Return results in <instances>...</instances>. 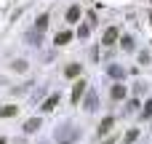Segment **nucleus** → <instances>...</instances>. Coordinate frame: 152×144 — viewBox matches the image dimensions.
Returning <instances> with one entry per match:
<instances>
[{"label":"nucleus","mask_w":152,"mask_h":144,"mask_svg":"<svg viewBox=\"0 0 152 144\" xmlns=\"http://www.w3.org/2000/svg\"><path fill=\"white\" fill-rule=\"evenodd\" d=\"M75 139H77V128H72L69 123L61 126V128H56V142L59 144H72Z\"/></svg>","instance_id":"f257e3e1"},{"label":"nucleus","mask_w":152,"mask_h":144,"mask_svg":"<svg viewBox=\"0 0 152 144\" xmlns=\"http://www.w3.org/2000/svg\"><path fill=\"white\" fill-rule=\"evenodd\" d=\"M83 94H86V83L77 80L75 88H72V104H80V96H83Z\"/></svg>","instance_id":"f03ea898"},{"label":"nucleus","mask_w":152,"mask_h":144,"mask_svg":"<svg viewBox=\"0 0 152 144\" xmlns=\"http://www.w3.org/2000/svg\"><path fill=\"white\" fill-rule=\"evenodd\" d=\"M112 126H115V118H112V115H107V118L99 123V131H96V134H99V136H104V134H110V128H112Z\"/></svg>","instance_id":"7ed1b4c3"},{"label":"nucleus","mask_w":152,"mask_h":144,"mask_svg":"<svg viewBox=\"0 0 152 144\" xmlns=\"http://www.w3.org/2000/svg\"><path fill=\"white\" fill-rule=\"evenodd\" d=\"M40 131V118H29L24 123V134H37Z\"/></svg>","instance_id":"20e7f679"},{"label":"nucleus","mask_w":152,"mask_h":144,"mask_svg":"<svg viewBox=\"0 0 152 144\" xmlns=\"http://www.w3.org/2000/svg\"><path fill=\"white\" fill-rule=\"evenodd\" d=\"M102 40H104V45H112V43L118 40V27H110V29L104 32V37H102Z\"/></svg>","instance_id":"39448f33"},{"label":"nucleus","mask_w":152,"mask_h":144,"mask_svg":"<svg viewBox=\"0 0 152 144\" xmlns=\"http://www.w3.org/2000/svg\"><path fill=\"white\" fill-rule=\"evenodd\" d=\"M96 104H99L96 91H88V96H86V110H88V112H94V110H96Z\"/></svg>","instance_id":"423d86ee"},{"label":"nucleus","mask_w":152,"mask_h":144,"mask_svg":"<svg viewBox=\"0 0 152 144\" xmlns=\"http://www.w3.org/2000/svg\"><path fill=\"white\" fill-rule=\"evenodd\" d=\"M56 104H59V94H51V96H48V99L43 102V112H51V110H53Z\"/></svg>","instance_id":"0eeeda50"},{"label":"nucleus","mask_w":152,"mask_h":144,"mask_svg":"<svg viewBox=\"0 0 152 144\" xmlns=\"http://www.w3.org/2000/svg\"><path fill=\"white\" fill-rule=\"evenodd\" d=\"M72 40V32H56V45H67Z\"/></svg>","instance_id":"6e6552de"},{"label":"nucleus","mask_w":152,"mask_h":144,"mask_svg":"<svg viewBox=\"0 0 152 144\" xmlns=\"http://www.w3.org/2000/svg\"><path fill=\"white\" fill-rule=\"evenodd\" d=\"M19 112V107H13V104H8V107H0V118H13Z\"/></svg>","instance_id":"1a4fd4ad"},{"label":"nucleus","mask_w":152,"mask_h":144,"mask_svg":"<svg viewBox=\"0 0 152 144\" xmlns=\"http://www.w3.org/2000/svg\"><path fill=\"white\" fill-rule=\"evenodd\" d=\"M77 19H80V5H72L67 11V21H77Z\"/></svg>","instance_id":"9d476101"},{"label":"nucleus","mask_w":152,"mask_h":144,"mask_svg":"<svg viewBox=\"0 0 152 144\" xmlns=\"http://www.w3.org/2000/svg\"><path fill=\"white\" fill-rule=\"evenodd\" d=\"M107 72H110L112 77H123V75H126V69H123V67H118V64H112V67H107Z\"/></svg>","instance_id":"9b49d317"},{"label":"nucleus","mask_w":152,"mask_h":144,"mask_svg":"<svg viewBox=\"0 0 152 144\" xmlns=\"http://www.w3.org/2000/svg\"><path fill=\"white\" fill-rule=\"evenodd\" d=\"M123 96H126V86H123V83H118V86L112 88V99H123Z\"/></svg>","instance_id":"f8f14e48"},{"label":"nucleus","mask_w":152,"mask_h":144,"mask_svg":"<svg viewBox=\"0 0 152 144\" xmlns=\"http://www.w3.org/2000/svg\"><path fill=\"white\" fill-rule=\"evenodd\" d=\"M45 27H48V13H43V16L37 19V24H35V29H37V32H43Z\"/></svg>","instance_id":"ddd939ff"},{"label":"nucleus","mask_w":152,"mask_h":144,"mask_svg":"<svg viewBox=\"0 0 152 144\" xmlns=\"http://www.w3.org/2000/svg\"><path fill=\"white\" fill-rule=\"evenodd\" d=\"M64 75H67V77H75V75H80V64H69V67L64 69Z\"/></svg>","instance_id":"4468645a"},{"label":"nucleus","mask_w":152,"mask_h":144,"mask_svg":"<svg viewBox=\"0 0 152 144\" xmlns=\"http://www.w3.org/2000/svg\"><path fill=\"white\" fill-rule=\"evenodd\" d=\"M120 43H123V48H126V51H134V37H131V35H123V40H120Z\"/></svg>","instance_id":"2eb2a0df"},{"label":"nucleus","mask_w":152,"mask_h":144,"mask_svg":"<svg viewBox=\"0 0 152 144\" xmlns=\"http://www.w3.org/2000/svg\"><path fill=\"white\" fill-rule=\"evenodd\" d=\"M142 118H144V120H150V118H152V102H147V104H144V112H142Z\"/></svg>","instance_id":"dca6fc26"},{"label":"nucleus","mask_w":152,"mask_h":144,"mask_svg":"<svg viewBox=\"0 0 152 144\" xmlns=\"http://www.w3.org/2000/svg\"><path fill=\"white\" fill-rule=\"evenodd\" d=\"M11 67H13L16 72H24V69H27V61H21V59H19V61H13Z\"/></svg>","instance_id":"f3484780"},{"label":"nucleus","mask_w":152,"mask_h":144,"mask_svg":"<svg viewBox=\"0 0 152 144\" xmlns=\"http://www.w3.org/2000/svg\"><path fill=\"white\" fill-rule=\"evenodd\" d=\"M136 136H139V131H128V136H126V144H131Z\"/></svg>","instance_id":"a211bd4d"},{"label":"nucleus","mask_w":152,"mask_h":144,"mask_svg":"<svg viewBox=\"0 0 152 144\" xmlns=\"http://www.w3.org/2000/svg\"><path fill=\"white\" fill-rule=\"evenodd\" d=\"M0 144H5V139H0Z\"/></svg>","instance_id":"6ab92c4d"}]
</instances>
